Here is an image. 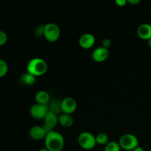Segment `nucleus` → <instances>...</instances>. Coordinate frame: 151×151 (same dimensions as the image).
<instances>
[{
	"label": "nucleus",
	"mask_w": 151,
	"mask_h": 151,
	"mask_svg": "<svg viewBox=\"0 0 151 151\" xmlns=\"http://www.w3.org/2000/svg\"><path fill=\"white\" fill-rule=\"evenodd\" d=\"M111 40L109 39V38H108L103 39V45H102V47H105V48L106 49H109V47H111Z\"/></svg>",
	"instance_id": "obj_21"
},
{
	"label": "nucleus",
	"mask_w": 151,
	"mask_h": 151,
	"mask_svg": "<svg viewBox=\"0 0 151 151\" xmlns=\"http://www.w3.org/2000/svg\"><path fill=\"white\" fill-rule=\"evenodd\" d=\"M119 144L121 148L125 150L132 151L139 145V139L135 135L131 134H126L119 138Z\"/></svg>",
	"instance_id": "obj_4"
},
{
	"label": "nucleus",
	"mask_w": 151,
	"mask_h": 151,
	"mask_svg": "<svg viewBox=\"0 0 151 151\" xmlns=\"http://www.w3.org/2000/svg\"><path fill=\"white\" fill-rule=\"evenodd\" d=\"M121 147L116 141L109 142L105 147V151H120Z\"/></svg>",
	"instance_id": "obj_17"
},
{
	"label": "nucleus",
	"mask_w": 151,
	"mask_h": 151,
	"mask_svg": "<svg viewBox=\"0 0 151 151\" xmlns=\"http://www.w3.org/2000/svg\"><path fill=\"white\" fill-rule=\"evenodd\" d=\"M44 145L49 151H60L64 146V138L60 133L53 131L47 134Z\"/></svg>",
	"instance_id": "obj_1"
},
{
	"label": "nucleus",
	"mask_w": 151,
	"mask_h": 151,
	"mask_svg": "<svg viewBox=\"0 0 151 151\" xmlns=\"http://www.w3.org/2000/svg\"><path fill=\"white\" fill-rule=\"evenodd\" d=\"M48 69V65L45 60L41 58H32L27 65V72L34 76H41L45 74Z\"/></svg>",
	"instance_id": "obj_2"
},
{
	"label": "nucleus",
	"mask_w": 151,
	"mask_h": 151,
	"mask_svg": "<svg viewBox=\"0 0 151 151\" xmlns=\"http://www.w3.org/2000/svg\"><path fill=\"white\" fill-rule=\"evenodd\" d=\"M7 72H8V65L7 62L3 59L0 58V78L5 76Z\"/></svg>",
	"instance_id": "obj_19"
},
{
	"label": "nucleus",
	"mask_w": 151,
	"mask_h": 151,
	"mask_svg": "<svg viewBox=\"0 0 151 151\" xmlns=\"http://www.w3.org/2000/svg\"><path fill=\"white\" fill-rule=\"evenodd\" d=\"M49 109L47 106L38 104V103L33 104L29 109V114L31 116L36 119H44Z\"/></svg>",
	"instance_id": "obj_6"
},
{
	"label": "nucleus",
	"mask_w": 151,
	"mask_h": 151,
	"mask_svg": "<svg viewBox=\"0 0 151 151\" xmlns=\"http://www.w3.org/2000/svg\"><path fill=\"white\" fill-rule=\"evenodd\" d=\"M140 0H128V3H130V4H139L140 3Z\"/></svg>",
	"instance_id": "obj_23"
},
{
	"label": "nucleus",
	"mask_w": 151,
	"mask_h": 151,
	"mask_svg": "<svg viewBox=\"0 0 151 151\" xmlns=\"http://www.w3.org/2000/svg\"><path fill=\"white\" fill-rule=\"evenodd\" d=\"M50 107H48L49 111H51L54 112L55 114H58L61 111V106H60V102H59L58 100H53L52 103H50Z\"/></svg>",
	"instance_id": "obj_18"
},
{
	"label": "nucleus",
	"mask_w": 151,
	"mask_h": 151,
	"mask_svg": "<svg viewBox=\"0 0 151 151\" xmlns=\"http://www.w3.org/2000/svg\"><path fill=\"white\" fill-rule=\"evenodd\" d=\"M21 83L25 86H32L33 85L36 81V77L34 75H31L29 72H25L21 76L20 78Z\"/></svg>",
	"instance_id": "obj_15"
},
{
	"label": "nucleus",
	"mask_w": 151,
	"mask_h": 151,
	"mask_svg": "<svg viewBox=\"0 0 151 151\" xmlns=\"http://www.w3.org/2000/svg\"><path fill=\"white\" fill-rule=\"evenodd\" d=\"M8 37H7V33L2 30H0V47L4 45L7 43Z\"/></svg>",
	"instance_id": "obj_20"
},
{
	"label": "nucleus",
	"mask_w": 151,
	"mask_h": 151,
	"mask_svg": "<svg viewBox=\"0 0 151 151\" xmlns=\"http://www.w3.org/2000/svg\"><path fill=\"white\" fill-rule=\"evenodd\" d=\"M95 37L93 34L86 32L81 35L79 38V45L83 49H90L95 44Z\"/></svg>",
	"instance_id": "obj_9"
},
{
	"label": "nucleus",
	"mask_w": 151,
	"mask_h": 151,
	"mask_svg": "<svg viewBox=\"0 0 151 151\" xmlns=\"http://www.w3.org/2000/svg\"><path fill=\"white\" fill-rule=\"evenodd\" d=\"M38 151H49V150H47V148H41V149H40V150H38Z\"/></svg>",
	"instance_id": "obj_26"
},
{
	"label": "nucleus",
	"mask_w": 151,
	"mask_h": 151,
	"mask_svg": "<svg viewBox=\"0 0 151 151\" xmlns=\"http://www.w3.org/2000/svg\"><path fill=\"white\" fill-rule=\"evenodd\" d=\"M44 124L54 128L58 122V116L57 114L49 111L44 117Z\"/></svg>",
	"instance_id": "obj_13"
},
{
	"label": "nucleus",
	"mask_w": 151,
	"mask_h": 151,
	"mask_svg": "<svg viewBox=\"0 0 151 151\" xmlns=\"http://www.w3.org/2000/svg\"><path fill=\"white\" fill-rule=\"evenodd\" d=\"M35 100L36 103L47 106L50 101V94L44 90H40L35 94Z\"/></svg>",
	"instance_id": "obj_12"
},
{
	"label": "nucleus",
	"mask_w": 151,
	"mask_h": 151,
	"mask_svg": "<svg viewBox=\"0 0 151 151\" xmlns=\"http://www.w3.org/2000/svg\"><path fill=\"white\" fill-rule=\"evenodd\" d=\"M29 134L32 139L41 140L45 139L47 134L43 125H35L30 128Z\"/></svg>",
	"instance_id": "obj_10"
},
{
	"label": "nucleus",
	"mask_w": 151,
	"mask_h": 151,
	"mask_svg": "<svg viewBox=\"0 0 151 151\" xmlns=\"http://www.w3.org/2000/svg\"><path fill=\"white\" fill-rule=\"evenodd\" d=\"M60 27L55 23L50 22L44 25V36L47 41L50 42L56 41L60 37Z\"/></svg>",
	"instance_id": "obj_5"
},
{
	"label": "nucleus",
	"mask_w": 151,
	"mask_h": 151,
	"mask_svg": "<svg viewBox=\"0 0 151 151\" xmlns=\"http://www.w3.org/2000/svg\"><path fill=\"white\" fill-rule=\"evenodd\" d=\"M137 34L142 39H151V24L148 23H144L139 25L137 29Z\"/></svg>",
	"instance_id": "obj_11"
},
{
	"label": "nucleus",
	"mask_w": 151,
	"mask_h": 151,
	"mask_svg": "<svg viewBox=\"0 0 151 151\" xmlns=\"http://www.w3.org/2000/svg\"><path fill=\"white\" fill-rule=\"evenodd\" d=\"M147 45L149 46V47H150V48H151V39L147 41Z\"/></svg>",
	"instance_id": "obj_25"
},
{
	"label": "nucleus",
	"mask_w": 151,
	"mask_h": 151,
	"mask_svg": "<svg viewBox=\"0 0 151 151\" xmlns=\"http://www.w3.org/2000/svg\"><path fill=\"white\" fill-rule=\"evenodd\" d=\"M109 56V49L103 47H99L94 49L91 53V58L96 62H103L107 60Z\"/></svg>",
	"instance_id": "obj_8"
},
{
	"label": "nucleus",
	"mask_w": 151,
	"mask_h": 151,
	"mask_svg": "<svg viewBox=\"0 0 151 151\" xmlns=\"http://www.w3.org/2000/svg\"><path fill=\"white\" fill-rule=\"evenodd\" d=\"M77 102L74 98L70 97H65L60 101L62 113L72 114L77 109Z\"/></svg>",
	"instance_id": "obj_7"
},
{
	"label": "nucleus",
	"mask_w": 151,
	"mask_h": 151,
	"mask_svg": "<svg viewBox=\"0 0 151 151\" xmlns=\"http://www.w3.org/2000/svg\"><path fill=\"white\" fill-rule=\"evenodd\" d=\"M58 122L63 127L69 128L72 126L74 123V119L72 114L62 113L58 116Z\"/></svg>",
	"instance_id": "obj_14"
},
{
	"label": "nucleus",
	"mask_w": 151,
	"mask_h": 151,
	"mask_svg": "<svg viewBox=\"0 0 151 151\" xmlns=\"http://www.w3.org/2000/svg\"><path fill=\"white\" fill-rule=\"evenodd\" d=\"M96 142L97 144L100 145H107L109 142V137L105 133H100L95 137Z\"/></svg>",
	"instance_id": "obj_16"
},
{
	"label": "nucleus",
	"mask_w": 151,
	"mask_h": 151,
	"mask_svg": "<svg viewBox=\"0 0 151 151\" xmlns=\"http://www.w3.org/2000/svg\"><path fill=\"white\" fill-rule=\"evenodd\" d=\"M115 3L119 7H122V6H125L128 3V1L127 0H116Z\"/></svg>",
	"instance_id": "obj_22"
},
{
	"label": "nucleus",
	"mask_w": 151,
	"mask_h": 151,
	"mask_svg": "<svg viewBox=\"0 0 151 151\" xmlns=\"http://www.w3.org/2000/svg\"><path fill=\"white\" fill-rule=\"evenodd\" d=\"M132 151H145V150L142 147H141V146H138V147H136V148L134 149Z\"/></svg>",
	"instance_id": "obj_24"
},
{
	"label": "nucleus",
	"mask_w": 151,
	"mask_h": 151,
	"mask_svg": "<svg viewBox=\"0 0 151 151\" xmlns=\"http://www.w3.org/2000/svg\"><path fill=\"white\" fill-rule=\"evenodd\" d=\"M85 151H89V150H85Z\"/></svg>",
	"instance_id": "obj_27"
},
{
	"label": "nucleus",
	"mask_w": 151,
	"mask_h": 151,
	"mask_svg": "<svg viewBox=\"0 0 151 151\" xmlns=\"http://www.w3.org/2000/svg\"><path fill=\"white\" fill-rule=\"evenodd\" d=\"M78 143L80 146L85 150H89L94 148L97 145L96 138L91 133L83 131L78 136Z\"/></svg>",
	"instance_id": "obj_3"
}]
</instances>
